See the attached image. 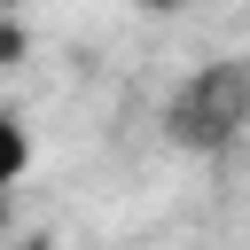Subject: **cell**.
<instances>
[{
  "label": "cell",
  "mask_w": 250,
  "mask_h": 250,
  "mask_svg": "<svg viewBox=\"0 0 250 250\" xmlns=\"http://www.w3.org/2000/svg\"><path fill=\"white\" fill-rule=\"evenodd\" d=\"M16 55H23V23H0V70H8Z\"/></svg>",
  "instance_id": "3"
},
{
  "label": "cell",
  "mask_w": 250,
  "mask_h": 250,
  "mask_svg": "<svg viewBox=\"0 0 250 250\" xmlns=\"http://www.w3.org/2000/svg\"><path fill=\"white\" fill-rule=\"evenodd\" d=\"M23 250H55V242H47V234H31V242H23Z\"/></svg>",
  "instance_id": "5"
},
{
  "label": "cell",
  "mask_w": 250,
  "mask_h": 250,
  "mask_svg": "<svg viewBox=\"0 0 250 250\" xmlns=\"http://www.w3.org/2000/svg\"><path fill=\"white\" fill-rule=\"evenodd\" d=\"M23 172H31V133H23L16 109H0V195H8Z\"/></svg>",
  "instance_id": "2"
},
{
  "label": "cell",
  "mask_w": 250,
  "mask_h": 250,
  "mask_svg": "<svg viewBox=\"0 0 250 250\" xmlns=\"http://www.w3.org/2000/svg\"><path fill=\"white\" fill-rule=\"evenodd\" d=\"M141 8H148V16H172V8H180V0H141Z\"/></svg>",
  "instance_id": "4"
},
{
  "label": "cell",
  "mask_w": 250,
  "mask_h": 250,
  "mask_svg": "<svg viewBox=\"0 0 250 250\" xmlns=\"http://www.w3.org/2000/svg\"><path fill=\"white\" fill-rule=\"evenodd\" d=\"M242 125H250V62H234V55L188 70L180 94L164 102V133H172V148H188V156H219V148H234Z\"/></svg>",
  "instance_id": "1"
}]
</instances>
